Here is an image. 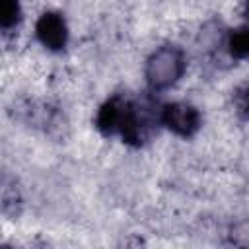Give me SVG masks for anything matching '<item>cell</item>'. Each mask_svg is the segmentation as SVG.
Returning a JSON list of instances; mask_svg holds the SVG:
<instances>
[{
  "instance_id": "6da1fadb",
  "label": "cell",
  "mask_w": 249,
  "mask_h": 249,
  "mask_svg": "<svg viewBox=\"0 0 249 249\" xmlns=\"http://www.w3.org/2000/svg\"><path fill=\"white\" fill-rule=\"evenodd\" d=\"M185 70V56L179 47H160L146 62V82L152 89H165L175 84Z\"/></svg>"
},
{
  "instance_id": "7a4b0ae2",
  "label": "cell",
  "mask_w": 249,
  "mask_h": 249,
  "mask_svg": "<svg viewBox=\"0 0 249 249\" xmlns=\"http://www.w3.org/2000/svg\"><path fill=\"white\" fill-rule=\"evenodd\" d=\"M160 121L179 136H191L200 124V115L193 105L169 103L160 111Z\"/></svg>"
},
{
  "instance_id": "3957f363",
  "label": "cell",
  "mask_w": 249,
  "mask_h": 249,
  "mask_svg": "<svg viewBox=\"0 0 249 249\" xmlns=\"http://www.w3.org/2000/svg\"><path fill=\"white\" fill-rule=\"evenodd\" d=\"M35 31L39 41L51 51H58L66 45V37H68L66 23L58 14H43L37 21Z\"/></svg>"
},
{
  "instance_id": "277c9868",
  "label": "cell",
  "mask_w": 249,
  "mask_h": 249,
  "mask_svg": "<svg viewBox=\"0 0 249 249\" xmlns=\"http://www.w3.org/2000/svg\"><path fill=\"white\" fill-rule=\"evenodd\" d=\"M124 105L126 99L121 97H113L109 99L97 115V126L103 134H115L121 130V123H123V115H124Z\"/></svg>"
},
{
  "instance_id": "5b68a950",
  "label": "cell",
  "mask_w": 249,
  "mask_h": 249,
  "mask_svg": "<svg viewBox=\"0 0 249 249\" xmlns=\"http://www.w3.org/2000/svg\"><path fill=\"white\" fill-rule=\"evenodd\" d=\"M228 49L235 58H249V27H239L230 35Z\"/></svg>"
},
{
  "instance_id": "8992f818",
  "label": "cell",
  "mask_w": 249,
  "mask_h": 249,
  "mask_svg": "<svg viewBox=\"0 0 249 249\" xmlns=\"http://www.w3.org/2000/svg\"><path fill=\"white\" fill-rule=\"evenodd\" d=\"M18 18H19L18 0H2V27L10 29L12 25H16Z\"/></svg>"
},
{
  "instance_id": "52a82bcc",
  "label": "cell",
  "mask_w": 249,
  "mask_h": 249,
  "mask_svg": "<svg viewBox=\"0 0 249 249\" xmlns=\"http://www.w3.org/2000/svg\"><path fill=\"white\" fill-rule=\"evenodd\" d=\"M233 103H235L237 113H239L243 119H249V82H245V84L235 91Z\"/></svg>"
},
{
  "instance_id": "ba28073f",
  "label": "cell",
  "mask_w": 249,
  "mask_h": 249,
  "mask_svg": "<svg viewBox=\"0 0 249 249\" xmlns=\"http://www.w3.org/2000/svg\"><path fill=\"white\" fill-rule=\"evenodd\" d=\"M245 14H247V18H249V0H247V4H245Z\"/></svg>"
}]
</instances>
